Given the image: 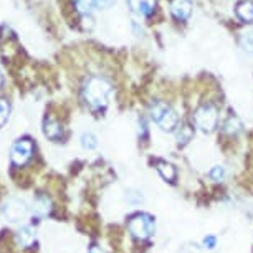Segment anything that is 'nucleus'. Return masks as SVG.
I'll list each match as a JSON object with an SVG mask.
<instances>
[{"label": "nucleus", "mask_w": 253, "mask_h": 253, "mask_svg": "<svg viewBox=\"0 0 253 253\" xmlns=\"http://www.w3.org/2000/svg\"><path fill=\"white\" fill-rule=\"evenodd\" d=\"M111 84L108 83L104 78L99 76H91L89 80H86L83 88V96L93 109H101L108 104V99L111 96Z\"/></svg>", "instance_id": "1"}, {"label": "nucleus", "mask_w": 253, "mask_h": 253, "mask_svg": "<svg viewBox=\"0 0 253 253\" xmlns=\"http://www.w3.org/2000/svg\"><path fill=\"white\" fill-rule=\"evenodd\" d=\"M151 118H152V121L159 124L164 131H174L179 123L177 114L161 101H157L151 106Z\"/></svg>", "instance_id": "2"}, {"label": "nucleus", "mask_w": 253, "mask_h": 253, "mask_svg": "<svg viewBox=\"0 0 253 253\" xmlns=\"http://www.w3.org/2000/svg\"><path fill=\"white\" fill-rule=\"evenodd\" d=\"M127 227H129V232L132 233L134 238H137V240H146L154 232V220L147 213H137V215L131 217Z\"/></svg>", "instance_id": "3"}, {"label": "nucleus", "mask_w": 253, "mask_h": 253, "mask_svg": "<svg viewBox=\"0 0 253 253\" xmlns=\"http://www.w3.org/2000/svg\"><path fill=\"white\" fill-rule=\"evenodd\" d=\"M194 123L200 131L212 132L217 126V109L212 104H204L194 114Z\"/></svg>", "instance_id": "4"}, {"label": "nucleus", "mask_w": 253, "mask_h": 253, "mask_svg": "<svg viewBox=\"0 0 253 253\" xmlns=\"http://www.w3.org/2000/svg\"><path fill=\"white\" fill-rule=\"evenodd\" d=\"M33 154V144L28 139H20L12 146L10 157L15 166H25L32 159Z\"/></svg>", "instance_id": "5"}, {"label": "nucleus", "mask_w": 253, "mask_h": 253, "mask_svg": "<svg viewBox=\"0 0 253 253\" xmlns=\"http://www.w3.org/2000/svg\"><path fill=\"white\" fill-rule=\"evenodd\" d=\"M27 212H28V209L25 202H22V200H18V199L7 200L2 207V215L10 222H20L22 218L27 217Z\"/></svg>", "instance_id": "6"}, {"label": "nucleus", "mask_w": 253, "mask_h": 253, "mask_svg": "<svg viewBox=\"0 0 253 253\" xmlns=\"http://www.w3.org/2000/svg\"><path fill=\"white\" fill-rule=\"evenodd\" d=\"M170 12L177 20H187L190 17V12H192V7H190L189 0H172Z\"/></svg>", "instance_id": "7"}, {"label": "nucleus", "mask_w": 253, "mask_h": 253, "mask_svg": "<svg viewBox=\"0 0 253 253\" xmlns=\"http://www.w3.org/2000/svg\"><path fill=\"white\" fill-rule=\"evenodd\" d=\"M37 240V232L33 230L30 225L22 227L20 230L17 232V243L20 247H32Z\"/></svg>", "instance_id": "8"}, {"label": "nucleus", "mask_w": 253, "mask_h": 253, "mask_svg": "<svg viewBox=\"0 0 253 253\" xmlns=\"http://www.w3.org/2000/svg\"><path fill=\"white\" fill-rule=\"evenodd\" d=\"M51 212V200L46 195H40L33 200V213L37 217H46Z\"/></svg>", "instance_id": "9"}, {"label": "nucleus", "mask_w": 253, "mask_h": 253, "mask_svg": "<svg viewBox=\"0 0 253 253\" xmlns=\"http://www.w3.org/2000/svg\"><path fill=\"white\" fill-rule=\"evenodd\" d=\"M129 2V7L134 10L136 13H139V15H151L152 10H154V5L156 2L154 0H127Z\"/></svg>", "instance_id": "10"}, {"label": "nucleus", "mask_w": 253, "mask_h": 253, "mask_svg": "<svg viewBox=\"0 0 253 253\" xmlns=\"http://www.w3.org/2000/svg\"><path fill=\"white\" fill-rule=\"evenodd\" d=\"M235 13L242 22H253V3L250 0H243L237 5Z\"/></svg>", "instance_id": "11"}, {"label": "nucleus", "mask_w": 253, "mask_h": 253, "mask_svg": "<svg viewBox=\"0 0 253 253\" xmlns=\"http://www.w3.org/2000/svg\"><path fill=\"white\" fill-rule=\"evenodd\" d=\"M43 131H45V136L50 137V139H60L61 134H63V129H61V126L55 119H46Z\"/></svg>", "instance_id": "12"}, {"label": "nucleus", "mask_w": 253, "mask_h": 253, "mask_svg": "<svg viewBox=\"0 0 253 253\" xmlns=\"http://www.w3.org/2000/svg\"><path fill=\"white\" fill-rule=\"evenodd\" d=\"M157 170H159L161 177L164 180L172 182L175 179V169L172 164H169V162H157Z\"/></svg>", "instance_id": "13"}, {"label": "nucleus", "mask_w": 253, "mask_h": 253, "mask_svg": "<svg viewBox=\"0 0 253 253\" xmlns=\"http://www.w3.org/2000/svg\"><path fill=\"white\" fill-rule=\"evenodd\" d=\"M192 136H194L192 127H190L189 124H182V126L179 127V131H177V142L180 146L187 144V142L192 139Z\"/></svg>", "instance_id": "14"}, {"label": "nucleus", "mask_w": 253, "mask_h": 253, "mask_svg": "<svg viewBox=\"0 0 253 253\" xmlns=\"http://www.w3.org/2000/svg\"><path fill=\"white\" fill-rule=\"evenodd\" d=\"M223 129H225L227 134H237L242 129V123L238 121V118H228L225 124H223Z\"/></svg>", "instance_id": "15"}, {"label": "nucleus", "mask_w": 253, "mask_h": 253, "mask_svg": "<svg viewBox=\"0 0 253 253\" xmlns=\"http://www.w3.org/2000/svg\"><path fill=\"white\" fill-rule=\"evenodd\" d=\"M240 45H242L243 51L253 55V30L243 33L242 38H240Z\"/></svg>", "instance_id": "16"}, {"label": "nucleus", "mask_w": 253, "mask_h": 253, "mask_svg": "<svg viewBox=\"0 0 253 253\" xmlns=\"http://www.w3.org/2000/svg\"><path fill=\"white\" fill-rule=\"evenodd\" d=\"M81 146H83L84 149H94V147L98 146L96 136H94L93 132H84V134L81 136Z\"/></svg>", "instance_id": "17"}, {"label": "nucleus", "mask_w": 253, "mask_h": 253, "mask_svg": "<svg viewBox=\"0 0 253 253\" xmlns=\"http://www.w3.org/2000/svg\"><path fill=\"white\" fill-rule=\"evenodd\" d=\"M126 199H127V202H131V204H134V205H139L144 202V195H142L141 190H137V189H129L126 192Z\"/></svg>", "instance_id": "18"}, {"label": "nucleus", "mask_w": 253, "mask_h": 253, "mask_svg": "<svg viewBox=\"0 0 253 253\" xmlns=\"http://www.w3.org/2000/svg\"><path fill=\"white\" fill-rule=\"evenodd\" d=\"M210 179L215 180V182H222L223 179H225V169H223L222 166H215L213 169H210Z\"/></svg>", "instance_id": "19"}, {"label": "nucleus", "mask_w": 253, "mask_h": 253, "mask_svg": "<svg viewBox=\"0 0 253 253\" xmlns=\"http://www.w3.org/2000/svg\"><path fill=\"white\" fill-rule=\"evenodd\" d=\"M75 3H76V8H78L81 13H88L94 5V0H76Z\"/></svg>", "instance_id": "20"}, {"label": "nucleus", "mask_w": 253, "mask_h": 253, "mask_svg": "<svg viewBox=\"0 0 253 253\" xmlns=\"http://www.w3.org/2000/svg\"><path fill=\"white\" fill-rule=\"evenodd\" d=\"M7 118H8V104L0 99V126L7 121Z\"/></svg>", "instance_id": "21"}, {"label": "nucleus", "mask_w": 253, "mask_h": 253, "mask_svg": "<svg viewBox=\"0 0 253 253\" xmlns=\"http://www.w3.org/2000/svg\"><path fill=\"white\" fill-rule=\"evenodd\" d=\"M215 243H217V238L212 237V235H209V237L204 238L202 245H204V248H209V250H212V248L215 247Z\"/></svg>", "instance_id": "22"}, {"label": "nucleus", "mask_w": 253, "mask_h": 253, "mask_svg": "<svg viewBox=\"0 0 253 253\" xmlns=\"http://www.w3.org/2000/svg\"><path fill=\"white\" fill-rule=\"evenodd\" d=\"M94 3H96L99 8H108L113 5L114 0H94Z\"/></svg>", "instance_id": "23"}, {"label": "nucleus", "mask_w": 253, "mask_h": 253, "mask_svg": "<svg viewBox=\"0 0 253 253\" xmlns=\"http://www.w3.org/2000/svg\"><path fill=\"white\" fill-rule=\"evenodd\" d=\"M89 253H103V250H101V248H99V247L94 245V247L89 248Z\"/></svg>", "instance_id": "24"}, {"label": "nucleus", "mask_w": 253, "mask_h": 253, "mask_svg": "<svg viewBox=\"0 0 253 253\" xmlns=\"http://www.w3.org/2000/svg\"><path fill=\"white\" fill-rule=\"evenodd\" d=\"M0 84H2V75H0Z\"/></svg>", "instance_id": "25"}]
</instances>
